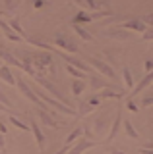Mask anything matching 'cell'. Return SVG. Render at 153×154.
I'll list each match as a JSON object with an SVG mask.
<instances>
[{"label": "cell", "instance_id": "1", "mask_svg": "<svg viewBox=\"0 0 153 154\" xmlns=\"http://www.w3.org/2000/svg\"><path fill=\"white\" fill-rule=\"evenodd\" d=\"M31 66L33 69L37 71V75H43L49 71L50 77H54V58H52L50 52L47 50H41V52H31Z\"/></svg>", "mask_w": 153, "mask_h": 154}, {"label": "cell", "instance_id": "2", "mask_svg": "<svg viewBox=\"0 0 153 154\" xmlns=\"http://www.w3.org/2000/svg\"><path fill=\"white\" fill-rule=\"evenodd\" d=\"M33 89V93H35L37 96H39V100L43 104H47V106H50V108H54L56 112H62V114H66V116H70V118H74V116H78V112H76L74 108H68L66 104H62L58 102V100H54V98H50L47 93H43L41 89H37V87H31Z\"/></svg>", "mask_w": 153, "mask_h": 154}, {"label": "cell", "instance_id": "3", "mask_svg": "<svg viewBox=\"0 0 153 154\" xmlns=\"http://www.w3.org/2000/svg\"><path fill=\"white\" fill-rule=\"evenodd\" d=\"M35 81H37V85H41L43 89L47 91V93H50V98L58 100V102H62V104H66L68 108H74V104L68 102V100L64 98V94L60 93V89H58V87H56L54 83H52L50 79H47V77H43V75H35Z\"/></svg>", "mask_w": 153, "mask_h": 154}, {"label": "cell", "instance_id": "4", "mask_svg": "<svg viewBox=\"0 0 153 154\" xmlns=\"http://www.w3.org/2000/svg\"><path fill=\"white\" fill-rule=\"evenodd\" d=\"M87 79H89V87H91V91L95 94H99V91H103V89H111V91H118V93H122V89L118 85H112V83H109V81H105V79H101V75H95V73H91V75H87Z\"/></svg>", "mask_w": 153, "mask_h": 154}, {"label": "cell", "instance_id": "5", "mask_svg": "<svg viewBox=\"0 0 153 154\" xmlns=\"http://www.w3.org/2000/svg\"><path fill=\"white\" fill-rule=\"evenodd\" d=\"M18 89H20V93L25 96L27 100H31L33 104L37 106V108H43V110H49L47 108V104H43L41 100H39V96H37L35 93H33V89H31V85L29 83H25V81L21 79V77H18Z\"/></svg>", "mask_w": 153, "mask_h": 154}, {"label": "cell", "instance_id": "6", "mask_svg": "<svg viewBox=\"0 0 153 154\" xmlns=\"http://www.w3.org/2000/svg\"><path fill=\"white\" fill-rule=\"evenodd\" d=\"M52 41H54V46H58V50L64 52V54H74V52H78V45H74V42H72L66 35L56 33Z\"/></svg>", "mask_w": 153, "mask_h": 154}, {"label": "cell", "instance_id": "7", "mask_svg": "<svg viewBox=\"0 0 153 154\" xmlns=\"http://www.w3.org/2000/svg\"><path fill=\"white\" fill-rule=\"evenodd\" d=\"M35 116L39 118V122H41L43 125H47V127H52V129H60L62 125H66V123H60V122H56V119L50 116V110L35 108Z\"/></svg>", "mask_w": 153, "mask_h": 154}, {"label": "cell", "instance_id": "8", "mask_svg": "<svg viewBox=\"0 0 153 154\" xmlns=\"http://www.w3.org/2000/svg\"><path fill=\"white\" fill-rule=\"evenodd\" d=\"M87 62L89 64H91L95 69L99 71V73H103V75H107L109 79H114V77H116V71L112 69L111 66L109 64H105L103 60H99V58H93V56H87Z\"/></svg>", "mask_w": 153, "mask_h": 154}, {"label": "cell", "instance_id": "9", "mask_svg": "<svg viewBox=\"0 0 153 154\" xmlns=\"http://www.w3.org/2000/svg\"><path fill=\"white\" fill-rule=\"evenodd\" d=\"M109 123L111 122V118L109 116H99V118L93 119V133L97 135V137H105V135H109Z\"/></svg>", "mask_w": 153, "mask_h": 154}, {"label": "cell", "instance_id": "10", "mask_svg": "<svg viewBox=\"0 0 153 154\" xmlns=\"http://www.w3.org/2000/svg\"><path fill=\"white\" fill-rule=\"evenodd\" d=\"M120 29H124V31H138V33H145L147 31V25L142 21L140 17H130L128 21H122L120 23Z\"/></svg>", "mask_w": 153, "mask_h": 154}, {"label": "cell", "instance_id": "11", "mask_svg": "<svg viewBox=\"0 0 153 154\" xmlns=\"http://www.w3.org/2000/svg\"><path fill=\"white\" fill-rule=\"evenodd\" d=\"M78 6H82L85 10H91L93 14H99V12H107L109 10V4L107 2H97V0H76Z\"/></svg>", "mask_w": 153, "mask_h": 154}, {"label": "cell", "instance_id": "12", "mask_svg": "<svg viewBox=\"0 0 153 154\" xmlns=\"http://www.w3.org/2000/svg\"><path fill=\"white\" fill-rule=\"evenodd\" d=\"M0 60L6 62V66H12V67H20V69H23V64L16 58V54H12V52L6 50L4 46H0Z\"/></svg>", "mask_w": 153, "mask_h": 154}, {"label": "cell", "instance_id": "13", "mask_svg": "<svg viewBox=\"0 0 153 154\" xmlns=\"http://www.w3.org/2000/svg\"><path fill=\"white\" fill-rule=\"evenodd\" d=\"M93 146H97V143H95V141H87V139L82 137V139H80V141L68 150V154H83L85 150H89V148H93Z\"/></svg>", "mask_w": 153, "mask_h": 154}, {"label": "cell", "instance_id": "14", "mask_svg": "<svg viewBox=\"0 0 153 154\" xmlns=\"http://www.w3.org/2000/svg\"><path fill=\"white\" fill-rule=\"evenodd\" d=\"M151 83H153V71H151V73H145V77H142L140 83H136V87L132 89V93H130V96H128V98H134L136 94H140L142 91H145Z\"/></svg>", "mask_w": 153, "mask_h": 154}, {"label": "cell", "instance_id": "15", "mask_svg": "<svg viewBox=\"0 0 153 154\" xmlns=\"http://www.w3.org/2000/svg\"><path fill=\"white\" fill-rule=\"evenodd\" d=\"M103 35L107 38H112V41H128L130 38V33L124 31V29H109V31H103Z\"/></svg>", "mask_w": 153, "mask_h": 154}, {"label": "cell", "instance_id": "16", "mask_svg": "<svg viewBox=\"0 0 153 154\" xmlns=\"http://www.w3.org/2000/svg\"><path fill=\"white\" fill-rule=\"evenodd\" d=\"M31 133H33V137H35V143H37V146H39V150H45V135H43V131H41V127L37 125V122H33L31 119Z\"/></svg>", "mask_w": 153, "mask_h": 154}, {"label": "cell", "instance_id": "17", "mask_svg": "<svg viewBox=\"0 0 153 154\" xmlns=\"http://www.w3.org/2000/svg\"><path fill=\"white\" fill-rule=\"evenodd\" d=\"M0 79H2L4 83L12 85V87H16V85H18V77L12 73L10 66H4V64H2V67H0Z\"/></svg>", "mask_w": 153, "mask_h": 154}, {"label": "cell", "instance_id": "18", "mask_svg": "<svg viewBox=\"0 0 153 154\" xmlns=\"http://www.w3.org/2000/svg\"><path fill=\"white\" fill-rule=\"evenodd\" d=\"M120 123H122V110L118 108V110H116V114H114L112 123H111V131H109V135H107V139H109V141H112V139L116 137L118 129H120Z\"/></svg>", "mask_w": 153, "mask_h": 154}, {"label": "cell", "instance_id": "19", "mask_svg": "<svg viewBox=\"0 0 153 154\" xmlns=\"http://www.w3.org/2000/svg\"><path fill=\"white\" fill-rule=\"evenodd\" d=\"M0 29L4 31V35H6L8 41H12V42H21V41H23V38H21L20 35H16V33L12 31V27L8 25V23L4 21V19H0Z\"/></svg>", "mask_w": 153, "mask_h": 154}, {"label": "cell", "instance_id": "20", "mask_svg": "<svg viewBox=\"0 0 153 154\" xmlns=\"http://www.w3.org/2000/svg\"><path fill=\"white\" fill-rule=\"evenodd\" d=\"M72 29H74V33L78 35L82 41H85V42H91L93 41V35L91 33H87V29H83L82 25H76V23H72Z\"/></svg>", "mask_w": 153, "mask_h": 154}, {"label": "cell", "instance_id": "21", "mask_svg": "<svg viewBox=\"0 0 153 154\" xmlns=\"http://www.w3.org/2000/svg\"><path fill=\"white\" fill-rule=\"evenodd\" d=\"M8 25H10V27H12V31H14V33H16V35H20V37L23 38V41H25V42H27V38H29V37H27V33H25V31H23V27H21V23H20V21H18V19H16V17H12V19H10V23H8Z\"/></svg>", "mask_w": 153, "mask_h": 154}, {"label": "cell", "instance_id": "22", "mask_svg": "<svg viewBox=\"0 0 153 154\" xmlns=\"http://www.w3.org/2000/svg\"><path fill=\"white\" fill-rule=\"evenodd\" d=\"M82 137H83V127L74 129V131L68 135V139H66V144H68V146H74V143H78Z\"/></svg>", "mask_w": 153, "mask_h": 154}, {"label": "cell", "instance_id": "23", "mask_svg": "<svg viewBox=\"0 0 153 154\" xmlns=\"http://www.w3.org/2000/svg\"><path fill=\"white\" fill-rule=\"evenodd\" d=\"M122 77H124V85L132 91L134 87H136V83H134V75H132V71H130V67H128V66L122 67Z\"/></svg>", "mask_w": 153, "mask_h": 154}, {"label": "cell", "instance_id": "24", "mask_svg": "<svg viewBox=\"0 0 153 154\" xmlns=\"http://www.w3.org/2000/svg\"><path fill=\"white\" fill-rule=\"evenodd\" d=\"M124 133H126V137L128 139H140V133L134 129V125H132V122H128V119H124Z\"/></svg>", "mask_w": 153, "mask_h": 154}, {"label": "cell", "instance_id": "25", "mask_svg": "<svg viewBox=\"0 0 153 154\" xmlns=\"http://www.w3.org/2000/svg\"><path fill=\"white\" fill-rule=\"evenodd\" d=\"M8 119H10V123L14 125V127L21 129V131H31V127H29V125H27L25 122H21L20 118H16V114H12V116H10V118H8Z\"/></svg>", "mask_w": 153, "mask_h": 154}, {"label": "cell", "instance_id": "26", "mask_svg": "<svg viewBox=\"0 0 153 154\" xmlns=\"http://www.w3.org/2000/svg\"><path fill=\"white\" fill-rule=\"evenodd\" d=\"M93 110H95V106H91L89 102H82L78 106V118H83V116H87V114H93Z\"/></svg>", "mask_w": 153, "mask_h": 154}, {"label": "cell", "instance_id": "27", "mask_svg": "<svg viewBox=\"0 0 153 154\" xmlns=\"http://www.w3.org/2000/svg\"><path fill=\"white\" fill-rule=\"evenodd\" d=\"M85 91V81L83 79H76L74 83H72V94L74 96H80Z\"/></svg>", "mask_w": 153, "mask_h": 154}, {"label": "cell", "instance_id": "28", "mask_svg": "<svg viewBox=\"0 0 153 154\" xmlns=\"http://www.w3.org/2000/svg\"><path fill=\"white\" fill-rule=\"evenodd\" d=\"M99 98H116V100H120V98H124V93H118V91H105V93H99L97 94Z\"/></svg>", "mask_w": 153, "mask_h": 154}, {"label": "cell", "instance_id": "29", "mask_svg": "<svg viewBox=\"0 0 153 154\" xmlns=\"http://www.w3.org/2000/svg\"><path fill=\"white\" fill-rule=\"evenodd\" d=\"M20 4H21L20 0H6V2L2 4V8L8 10V12H16V10L20 8Z\"/></svg>", "mask_w": 153, "mask_h": 154}, {"label": "cell", "instance_id": "30", "mask_svg": "<svg viewBox=\"0 0 153 154\" xmlns=\"http://www.w3.org/2000/svg\"><path fill=\"white\" fill-rule=\"evenodd\" d=\"M66 71H68L72 77H78V79H83V77H87V73H83V71L76 69V67H72V66H66Z\"/></svg>", "mask_w": 153, "mask_h": 154}, {"label": "cell", "instance_id": "31", "mask_svg": "<svg viewBox=\"0 0 153 154\" xmlns=\"http://www.w3.org/2000/svg\"><path fill=\"white\" fill-rule=\"evenodd\" d=\"M0 104H2V106H6L8 110H10L12 106H14V104H12V100H10V98L6 96V93H4L2 89H0Z\"/></svg>", "mask_w": 153, "mask_h": 154}, {"label": "cell", "instance_id": "32", "mask_svg": "<svg viewBox=\"0 0 153 154\" xmlns=\"http://www.w3.org/2000/svg\"><path fill=\"white\" fill-rule=\"evenodd\" d=\"M126 108L130 110V112H134V114H138V112H140V106L134 102V98H126Z\"/></svg>", "mask_w": 153, "mask_h": 154}, {"label": "cell", "instance_id": "33", "mask_svg": "<svg viewBox=\"0 0 153 154\" xmlns=\"http://www.w3.org/2000/svg\"><path fill=\"white\" fill-rule=\"evenodd\" d=\"M138 106H140V108H147V106H153V96H143Z\"/></svg>", "mask_w": 153, "mask_h": 154}, {"label": "cell", "instance_id": "34", "mask_svg": "<svg viewBox=\"0 0 153 154\" xmlns=\"http://www.w3.org/2000/svg\"><path fill=\"white\" fill-rule=\"evenodd\" d=\"M140 154H153V143H147L145 146H140Z\"/></svg>", "mask_w": 153, "mask_h": 154}, {"label": "cell", "instance_id": "35", "mask_svg": "<svg viewBox=\"0 0 153 154\" xmlns=\"http://www.w3.org/2000/svg\"><path fill=\"white\" fill-rule=\"evenodd\" d=\"M140 19L145 23V25H153V12H151V14H145V16H142Z\"/></svg>", "mask_w": 153, "mask_h": 154}, {"label": "cell", "instance_id": "36", "mask_svg": "<svg viewBox=\"0 0 153 154\" xmlns=\"http://www.w3.org/2000/svg\"><path fill=\"white\" fill-rule=\"evenodd\" d=\"M143 41H153V27H147V31L142 35Z\"/></svg>", "mask_w": 153, "mask_h": 154}, {"label": "cell", "instance_id": "37", "mask_svg": "<svg viewBox=\"0 0 153 154\" xmlns=\"http://www.w3.org/2000/svg\"><path fill=\"white\" fill-rule=\"evenodd\" d=\"M107 150H109V154H126L124 150H120V148H114V146H109Z\"/></svg>", "mask_w": 153, "mask_h": 154}, {"label": "cell", "instance_id": "38", "mask_svg": "<svg viewBox=\"0 0 153 154\" xmlns=\"http://www.w3.org/2000/svg\"><path fill=\"white\" fill-rule=\"evenodd\" d=\"M70 148H72V146H68V144H64V146H62L60 150H56L54 154H68V150H70Z\"/></svg>", "mask_w": 153, "mask_h": 154}, {"label": "cell", "instance_id": "39", "mask_svg": "<svg viewBox=\"0 0 153 154\" xmlns=\"http://www.w3.org/2000/svg\"><path fill=\"white\" fill-rule=\"evenodd\" d=\"M4 146H6V141H4V135L0 133V152H4Z\"/></svg>", "mask_w": 153, "mask_h": 154}, {"label": "cell", "instance_id": "40", "mask_svg": "<svg viewBox=\"0 0 153 154\" xmlns=\"http://www.w3.org/2000/svg\"><path fill=\"white\" fill-rule=\"evenodd\" d=\"M6 131H8V127H6V123L2 122V119H0V133L2 135H6Z\"/></svg>", "mask_w": 153, "mask_h": 154}, {"label": "cell", "instance_id": "41", "mask_svg": "<svg viewBox=\"0 0 153 154\" xmlns=\"http://www.w3.org/2000/svg\"><path fill=\"white\" fill-rule=\"evenodd\" d=\"M0 112H10V110H8L6 106H2V104H0ZM10 116H12V112H10Z\"/></svg>", "mask_w": 153, "mask_h": 154}, {"label": "cell", "instance_id": "42", "mask_svg": "<svg viewBox=\"0 0 153 154\" xmlns=\"http://www.w3.org/2000/svg\"><path fill=\"white\" fill-rule=\"evenodd\" d=\"M0 67H2V60H0Z\"/></svg>", "mask_w": 153, "mask_h": 154}]
</instances>
